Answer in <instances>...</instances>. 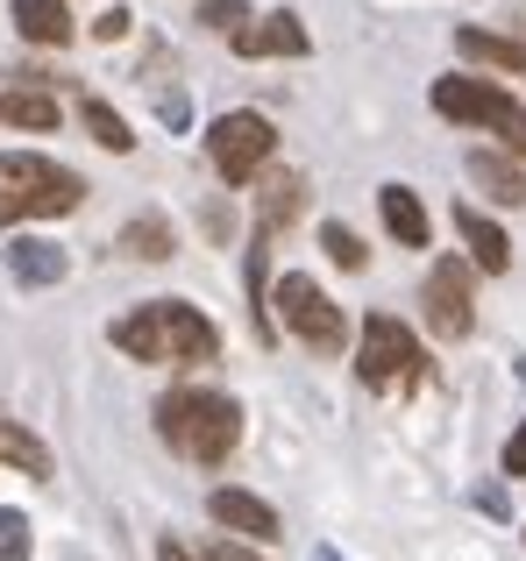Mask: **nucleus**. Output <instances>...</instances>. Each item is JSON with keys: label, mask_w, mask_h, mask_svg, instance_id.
I'll use <instances>...</instances> for the list:
<instances>
[{"label": "nucleus", "mask_w": 526, "mask_h": 561, "mask_svg": "<svg viewBox=\"0 0 526 561\" xmlns=\"http://www.w3.org/2000/svg\"><path fill=\"white\" fill-rule=\"evenodd\" d=\"M456 234L470 242V263H477V271H491V277L513 271V242H505V228H499L491 214H477V206H456Z\"/></svg>", "instance_id": "nucleus-12"}, {"label": "nucleus", "mask_w": 526, "mask_h": 561, "mask_svg": "<svg viewBox=\"0 0 526 561\" xmlns=\"http://www.w3.org/2000/svg\"><path fill=\"white\" fill-rule=\"evenodd\" d=\"M157 434L171 440V448L185 455V462H199V469H221L228 455H236V440H242V405L236 398H221V391H171L164 405H157Z\"/></svg>", "instance_id": "nucleus-2"}, {"label": "nucleus", "mask_w": 526, "mask_h": 561, "mask_svg": "<svg viewBox=\"0 0 526 561\" xmlns=\"http://www.w3.org/2000/svg\"><path fill=\"white\" fill-rule=\"evenodd\" d=\"M420 342H413V328L405 320H391V313H370L363 320V342H356V377L370 383V391H405V383H420Z\"/></svg>", "instance_id": "nucleus-7"}, {"label": "nucleus", "mask_w": 526, "mask_h": 561, "mask_svg": "<svg viewBox=\"0 0 526 561\" xmlns=\"http://www.w3.org/2000/svg\"><path fill=\"white\" fill-rule=\"evenodd\" d=\"M199 22L221 28V36H236V28L250 22V8H242V0H207V8H199Z\"/></svg>", "instance_id": "nucleus-24"}, {"label": "nucleus", "mask_w": 526, "mask_h": 561, "mask_svg": "<svg viewBox=\"0 0 526 561\" xmlns=\"http://www.w3.org/2000/svg\"><path fill=\"white\" fill-rule=\"evenodd\" d=\"M8 271L22 277L28 291H43V285H57V277H65V249H50V242H36V234H22V242H8Z\"/></svg>", "instance_id": "nucleus-17"}, {"label": "nucleus", "mask_w": 526, "mask_h": 561, "mask_svg": "<svg viewBox=\"0 0 526 561\" xmlns=\"http://www.w3.org/2000/svg\"><path fill=\"white\" fill-rule=\"evenodd\" d=\"M85 199V179L36 150H0V228L14 220H43V214H71Z\"/></svg>", "instance_id": "nucleus-3"}, {"label": "nucleus", "mask_w": 526, "mask_h": 561, "mask_svg": "<svg viewBox=\"0 0 526 561\" xmlns=\"http://www.w3.org/2000/svg\"><path fill=\"white\" fill-rule=\"evenodd\" d=\"M470 179L499 206H526V171L513 164V150H470Z\"/></svg>", "instance_id": "nucleus-15"}, {"label": "nucleus", "mask_w": 526, "mask_h": 561, "mask_svg": "<svg viewBox=\"0 0 526 561\" xmlns=\"http://www.w3.org/2000/svg\"><path fill=\"white\" fill-rule=\"evenodd\" d=\"M79 122H85V136H93L100 150H114V157H122V150H136V136H128V122H122V114L107 107V100H79Z\"/></svg>", "instance_id": "nucleus-20"}, {"label": "nucleus", "mask_w": 526, "mask_h": 561, "mask_svg": "<svg viewBox=\"0 0 526 561\" xmlns=\"http://www.w3.org/2000/svg\"><path fill=\"white\" fill-rule=\"evenodd\" d=\"M505 477H526V426L505 440Z\"/></svg>", "instance_id": "nucleus-26"}, {"label": "nucleus", "mask_w": 526, "mask_h": 561, "mask_svg": "<svg viewBox=\"0 0 526 561\" xmlns=\"http://www.w3.org/2000/svg\"><path fill=\"white\" fill-rule=\"evenodd\" d=\"M320 249H328V256L342 263V271H363V263H370V249H363L356 234L342 228V220H328V228H320Z\"/></svg>", "instance_id": "nucleus-22"}, {"label": "nucleus", "mask_w": 526, "mask_h": 561, "mask_svg": "<svg viewBox=\"0 0 526 561\" xmlns=\"http://www.w3.org/2000/svg\"><path fill=\"white\" fill-rule=\"evenodd\" d=\"M207 561H256L250 548H236V540H221V548H207Z\"/></svg>", "instance_id": "nucleus-27"}, {"label": "nucleus", "mask_w": 526, "mask_h": 561, "mask_svg": "<svg viewBox=\"0 0 526 561\" xmlns=\"http://www.w3.org/2000/svg\"><path fill=\"white\" fill-rule=\"evenodd\" d=\"M456 50L470 57V65L505 71V79H526V43H513V36H491V28H456Z\"/></svg>", "instance_id": "nucleus-14"}, {"label": "nucleus", "mask_w": 526, "mask_h": 561, "mask_svg": "<svg viewBox=\"0 0 526 561\" xmlns=\"http://www.w3.org/2000/svg\"><path fill=\"white\" fill-rule=\"evenodd\" d=\"M207 512H214V526H228V534H242V540H256V548H271L285 526H277V512L263 505L256 491H236V483H221V491L207 497Z\"/></svg>", "instance_id": "nucleus-10"}, {"label": "nucleus", "mask_w": 526, "mask_h": 561, "mask_svg": "<svg viewBox=\"0 0 526 561\" xmlns=\"http://www.w3.org/2000/svg\"><path fill=\"white\" fill-rule=\"evenodd\" d=\"M122 249H136L142 263H164L171 256V220H157V214L128 220V228H122Z\"/></svg>", "instance_id": "nucleus-21"}, {"label": "nucleus", "mask_w": 526, "mask_h": 561, "mask_svg": "<svg viewBox=\"0 0 526 561\" xmlns=\"http://www.w3.org/2000/svg\"><path fill=\"white\" fill-rule=\"evenodd\" d=\"M420 306H427V328L442 334V342H462V334L477 328L470 263H462V256H442V263L427 271V291H420Z\"/></svg>", "instance_id": "nucleus-8"}, {"label": "nucleus", "mask_w": 526, "mask_h": 561, "mask_svg": "<svg viewBox=\"0 0 526 561\" xmlns=\"http://www.w3.org/2000/svg\"><path fill=\"white\" fill-rule=\"evenodd\" d=\"M434 114H442V122H462V128H484V136H499V150L526 157V100H513L505 85L434 79Z\"/></svg>", "instance_id": "nucleus-4"}, {"label": "nucleus", "mask_w": 526, "mask_h": 561, "mask_svg": "<svg viewBox=\"0 0 526 561\" xmlns=\"http://www.w3.org/2000/svg\"><path fill=\"white\" fill-rule=\"evenodd\" d=\"M128 22H136L128 8H107V14L93 22V36H100V43H122V36H128Z\"/></svg>", "instance_id": "nucleus-25"}, {"label": "nucleus", "mask_w": 526, "mask_h": 561, "mask_svg": "<svg viewBox=\"0 0 526 561\" xmlns=\"http://www.w3.org/2000/svg\"><path fill=\"white\" fill-rule=\"evenodd\" d=\"M114 348L136 363H171V370H199L221 356V328L185 299H150L128 320H114Z\"/></svg>", "instance_id": "nucleus-1"}, {"label": "nucleus", "mask_w": 526, "mask_h": 561, "mask_svg": "<svg viewBox=\"0 0 526 561\" xmlns=\"http://www.w3.org/2000/svg\"><path fill=\"white\" fill-rule=\"evenodd\" d=\"M271 313L285 320V334H299L306 348H320V356H342L348 320H342V306H334V299H328V291H320L306 271H285V277H277Z\"/></svg>", "instance_id": "nucleus-5"}, {"label": "nucleus", "mask_w": 526, "mask_h": 561, "mask_svg": "<svg viewBox=\"0 0 526 561\" xmlns=\"http://www.w3.org/2000/svg\"><path fill=\"white\" fill-rule=\"evenodd\" d=\"M57 100L50 93H36V85H0V122H14V128H57Z\"/></svg>", "instance_id": "nucleus-19"}, {"label": "nucleus", "mask_w": 526, "mask_h": 561, "mask_svg": "<svg viewBox=\"0 0 526 561\" xmlns=\"http://www.w3.org/2000/svg\"><path fill=\"white\" fill-rule=\"evenodd\" d=\"M299 206H306V179H299V171L263 179V192H256V234H277L285 220H299Z\"/></svg>", "instance_id": "nucleus-16"}, {"label": "nucleus", "mask_w": 526, "mask_h": 561, "mask_svg": "<svg viewBox=\"0 0 526 561\" xmlns=\"http://www.w3.org/2000/svg\"><path fill=\"white\" fill-rule=\"evenodd\" d=\"M0 462H8V469H22V477H50V448H43V440L36 434H28V426L22 420H8V412H0Z\"/></svg>", "instance_id": "nucleus-18"}, {"label": "nucleus", "mask_w": 526, "mask_h": 561, "mask_svg": "<svg viewBox=\"0 0 526 561\" xmlns=\"http://www.w3.org/2000/svg\"><path fill=\"white\" fill-rule=\"evenodd\" d=\"M271 150H277V128H271V114H256V107H236L207 128V164L221 171L228 185H256L263 164H271Z\"/></svg>", "instance_id": "nucleus-6"}, {"label": "nucleus", "mask_w": 526, "mask_h": 561, "mask_svg": "<svg viewBox=\"0 0 526 561\" xmlns=\"http://www.w3.org/2000/svg\"><path fill=\"white\" fill-rule=\"evenodd\" d=\"M14 28H22L36 50H65V43L79 36V22H71L65 0H14Z\"/></svg>", "instance_id": "nucleus-13"}, {"label": "nucleus", "mask_w": 526, "mask_h": 561, "mask_svg": "<svg viewBox=\"0 0 526 561\" xmlns=\"http://www.w3.org/2000/svg\"><path fill=\"white\" fill-rule=\"evenodd\" d=\"M313 561H342V554H334V548H320V554H313Z\"/></svg>", "instance_id": "nucleus-29"}, {"label": "nucleus", "mask_w": 526, "mask_h": 561, "mask_svg": "<svg viewBox=\"0 0 526 561\" xmlns=\"http://www.w3.org/2000/svg\"><path fill=\"white\" fill-rule=\"evenodd\" d=\"M377 214H385V228H391L399 249H427L434 220H427V206H420L413 185H385V192H377Z\"/></svg>", "instance_id": "nucleus-11"}, {"label": "nucleus", "mask_w": 526, "mask_h": 561, "mask_svg": "<svg viewBox=\"0 0 526 561\" xmlns=\"http://www.w3.org/2000/svg\"><path fill=\"white\" fill-rule=\"evenodd\" d=\"M157 561H207V554H193V548H179V540H164V548H157Z\"/></svg>", "instance_id": "nucleus-28"}, {"label": "nucleus", "mask_w": 526, "mask_h": 561, "mask_svg": "<svg viewBox=\"0 0 526 561\" xmlns=\"http://www.w3.org/2000/svg\"><path fill=\"white\" fill-rule=\"evenodd\" d=\"M28 548H36V540H28V519L22 512H0V561H28Z\"/></svg>", "instance_id": "nucleus-23"}, {"label": "nucleus", "mask_w": 526, "mask_h": 561, "mask_svg": "<svg viewBox=\"0 0 526 561\" xmlns=\"http://www.w3.org/2000/svg\"><path fill=\"white\" fill-rule=\"evenodd\" d=\"M236 50L242 57H306L313 36H306V22L291 8H277V14H250V22L236 28Z\"/></svg>", "instance_id": "nucleus-9"}]
</instances>
